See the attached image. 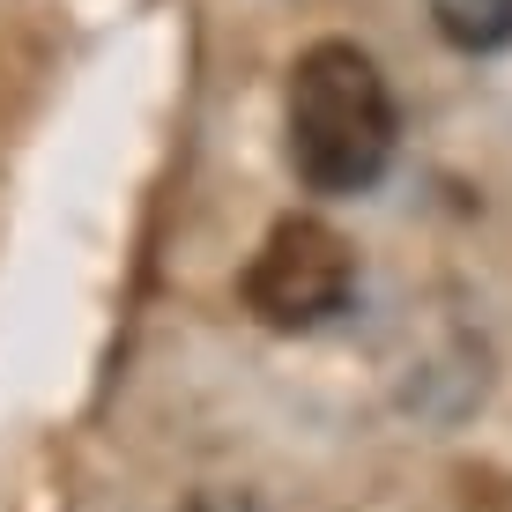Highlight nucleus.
Listing matches in <instances>:
<instances>
[{
	"label": "nucleus",
	"instance_id": "1",
	"mask_svg": "<svg viewBox=\"0 0 512 512\" xmlns=\"http://www.w3.org/2000/svg\"><path fill=\"white\" fill-rule=\"evenodd\" d=\"M394 90H386L379 60L349 38H320L297 52L290 67V104H282V149L305 193L327 201H357L386 179L394 164Z\"/></svg>",
	"mask_w": 512,
	"mask_h": 512
},
{
	"label": "nucleus",
	"instance_id": "2",
	"mask_svg": "<svg viewBox=\"0 0 512 512\" xmlns=\"http://www.w3.org/2000/svg\"><path fill=\"white\" fill-rule=\"evenodd\" d=\"M245 312L275 334H312L342 320L357 297V245L320 216H282L245 260Z\"/></svg>",
	"mask_w": 512,
	"mask_h": 512
},
{
	"label": "nucleus",
	"instance_id": "3",
	"mask_svg": "<svg viewBox=\"0 0 512 512\" xmlns=\"http://www.w3.org/2000/svg\"><path fill=\"white\" fill-rule=\"evenodd\" d=\"M431 23L453 52H505L512 45V0H431Z\"/></svg>",
	"mask_w": 512,
	"mask_h": 512
}]
</instances>
